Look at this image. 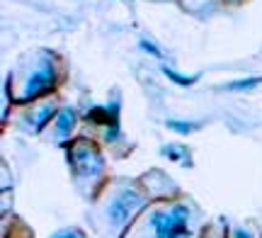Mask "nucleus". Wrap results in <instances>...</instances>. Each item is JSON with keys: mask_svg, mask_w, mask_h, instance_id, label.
<instances>
[{"mask_svg": "<svg viewBox=\"0 0 262 238\" xmlns=\"http://www.w3.org/2000/svg\"><path fill=\"white\" fill-rule=\"evenodd\" d=\"M160 153L163 156H168L170 161H178V163H182V165H187V158H189V151H185L182 146H175V143H170V146H163L160 148Z\"/></svg>", "mask_w": 262, "mask_h": 238, "instance_id": "obj_11", "label": "nucleus"}, {"mask_svg": "<svg viewBox=\"0 0 262 238\" xmlns=\"http://www.w3.org/2000/svg\"><path fill=\"white\" fill-rule=\"evenodd\" d=\"M51 238H85V236H83V231L68 229V231H58V233H54Z\"/></svg>", "mask_w": 262, "mask_h": 238, "instance_id": "obj_14", "label": "nucleus"}, {"mask_svg": "<svg viewBox=\"0 0 262 238\" xmlns=\"http://www.w3.org/2000/svg\"><path fill=\"white\" fill-rule=\"evenodd\" d=\"M139 47L143 49L146 54H150V56H156V58H163V51H160V49L156 47L153 41H148V39H141V41H139Z\"/></svg>", "mask_w": 262, "mask_h": 238, "instance_id": "obj_12", "label": "nucleus"}, {"mask_svg": "<svg viewBox=\"0 0 262 238\" xmlns=\"http://www.w3.org/2000/svg\"><path fill=\"white\" fill-rule=\"evenodd\" d=\"M85 119L93 124H104V126H110V124H119V102H114L112 107L110 105H97V107H90L88 112H85Z\"/></svg>", "mask_w": 262, "mask_h": 238, "instance_id": "obj_5", "label": "nucleus"}, {"mask_svg": "<svg viewBox=\"0 0 262 238\" xmlns=\"http://www.w3.org/2000/svg\"><path fill=\"white\" fill-rule=\"evenodd\" d=\"M189 209L185 204H175L172 209L156 211L150 217V226L156 231V238H189Z\"/></svg>", "mask_w": 262, "mask_h": 238, "instance_id": "obj_1", "label": "nucleus"}, {"mask_svg": "<svg viewBox=\"0 0 262 238\" xmlns=\"http://www.w3.org/2000/svg\"><path fill=\"white\" fill-rule=\"evenodd\" d=\"M233 238H253V236H250V233H248V231L238 229V231H235V233H233Z\"/></svg>", "mask_w": 262, "mask_h": 238, "instance_id": "obj_15", "label": "nucleus"}, {"mask_svg": "<svg viewBox=\"0 0 262 238\" xmlns=\"http://www.w3.org/2000/svg\"><path fill=\"white\" fill-rule=\"evenodd\" d=\"M75 119H78L75 110H71V107H63V110H58L56 119H54V126H56L58 136H68V134L73 132Z\"/></svg>", "mask_w": 262, "mask_h": 238, "instance_id": "obj_7", "label": "nucleus"}, {"mask_svg": "<svg viewBox=\"0 0 262 238\" xmlns=\"http://www.w3.org/2000/svg\"><path fill=\"white\" fill-rule=\"evenodd\" d=\"M165 126H168L170 132L180 134V136H187V134L196 132L202 124H196V122H180V119H165Z\"/></svg>", "mask_w": 262, "mask_h": 238, "instance_id": "obj_10", "label": "nucleus"}, {"mask_svg": "<svg viewBox=\"0 0 262 238\" xmlns=\"http://www.w3.org/2000/svg\"><path fill=\"white\" fill-rule=\"evenodd\" d=\"M141 204H143V197H141L139 192H122L119 197H114L112 204H110V209H107V214H110V221L112 224H124V221L129 219L134 211L139 209Z\"/></svg>", "mask_w": 262, "mask_h": 238, "instance_id": "obj_4", "label": "nucleus"}, {"mask_svg": "<svg viewBox=\"0 0 262 238\" xmlns=\"http://www.w3.org/2000/svg\"><path fill=\"white\" fill-rule=\"evenodd\" d=\"M262 85V76H253V78H241V80H233V83H226L224 90H231V93H243V90H253V88Z\"/></svg>", "mask_w": 262, "mask_h": 238, "instance_id": "obj_8", "label": "nucleus"}, {"mask_svg": "<svg viewBox=\"0 0 262 238\" xmlns=\"http://www.w3.org/2000/svg\"><path fill=\"white\" fill-rule=\"evenodd\" d=\"M160 71L168 76V80H172V83H175V85H180V88H189V85H194L196 80H199V73H196V76H180V73H175V71H172V68H168L165 63L160 66Z\"/></svg>", "mask_w": 262, "mask_h": 238, "instance_id": "obj_9", "label": "nucleus"}, {"mask_svg": "<svg viewBox=\"0 0 262 238\" xmlns=\"http://www.w3.org/2000/svg\"><path fill=\"white\" fill-rule=\"evenodd\" d=\"M56 105L54 102H47V105H41V107H37L32 115H29V122H32V129L34 132H41L44 126H47L51 119H56Z\"/></svg>", "mask_w": 262, "mask_h": 238, "instance_id": "obj_6", "label": "nucleus"}, {"mask_svg": "<svg viewBox=\"0 0 262 238\" xmlns=\"http://www.w3.org/2000/svg\"><path fill=\"white\" fill-rule=\"evenodd\" d=\"M56 80H58L56 63H54L51 58L39 61L37 71H34V73H29L27 80H25V88H22V93H19L17 102H32V100H37V97L47 95L49 90H54Z\"/></svg>", "mask_w": 262, "mask_h": 238, "instance_id": "obj_2", "label": "nucleus"}, {"mask_svg": "<svg viewBox=\"0 0 262 238\" xmlns=\"http://www.w3.org/2000/svg\"><path fill=\"white\" fill-rule=\"evenodd\" d=\"M119 136H122L119 124H110V126L104 129V139H107V141H119Z\"/></svg>", "mask_w": 262, "mask_h": 238, "instance_id": "obj_13", "label": "nucleus"}, {"mask_svg": "<svg viewBox=\"0 0 262 238\" xmlns=\"http://www.w3.org/2000/svg\"><path fill=\"white\" fill-rule=\"evenodd\" d=\"M226 3H241V0H226Z\"/></svg>", "mask_w": 262, "mask_h": 238, "instance_id": "obj_16", "label": "nucleus"}, {"mask_svg": "<svg viewBox=\"0 0 262 238\" xmlns=\"http://www.w3.org/2000/svg\"><path fill=\"white\" fill-rule=\"evenodd\" d=\"M68 165L73 168L75 175H93L95 170H102V156L95 146L78 143L68 151Z\"/></svg>", "mask_w": 262, "mask_h": 238, "instance_id": "obj_3", "label": "nucleus"}]
</instances>
